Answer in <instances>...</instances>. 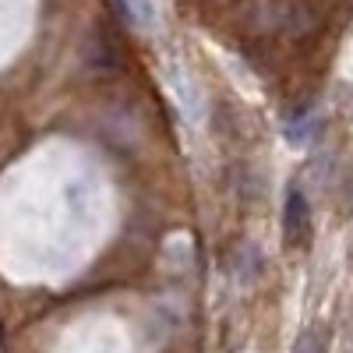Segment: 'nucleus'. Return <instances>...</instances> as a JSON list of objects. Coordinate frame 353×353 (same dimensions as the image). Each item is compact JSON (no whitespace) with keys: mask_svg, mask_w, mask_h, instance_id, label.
<instances>
[{"mask_svg":"<svg viewBox=\"0 0 353 353\" xmlns=\"http://www.w3.org/2000/svg\"><path fill=\"white\" fill-rule=\"evenodd\" d=\"M329 339H332V332L314 321V325H307V329L297 336V343H293V353H329Z\"/></svg>","mask_w":353,"mask_h":353,"instance_id":"f03ea898","label":"nucleus"},{"mask_svg":"<svg viewBox=\"0 0 353 353\" xmlns=\"http://www.w3.org/2000/svg\"><path fill=\"white\" fill-rule=\"evenodd\" d=\"M311 233H314V223H311V201L301 188H290L286 191V201H283V244L293 251V248H307L311 244Z\"/></svg>","mask_w":353,"mask_h":353,"instance_id":"f257e3e1","label":"nucleus"},{"mask_svg":"<svg viewBox=\"0 0 353 353\" xmlns=\"http://www.w3.org/2000/svg\"><path fill=\"white\" fill-rule=\"evenodd\" d=\"M117 11H121L124 21L134 25V28L152 25V4H149V0H117Z\"/></svg>","mask_w":353,"mask_h":353,"instance_id":"7ed1b4c3","label":"nucleus"}]
</instances>
